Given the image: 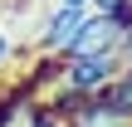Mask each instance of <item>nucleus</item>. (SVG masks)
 I'll list each match as a JSON object with an SVG mask.
<instances>
[{"mask_svg": "<svg viewBox=\"0 0 132 127\" xmlns=\"http://www.w3.org/2000/svg\"><path fill=\"white\" fill-rule=\"evenodd\" d=\"M83 20H88V10H83V5H64V0H54V5L44 10L39 29H34V49H39V54H49V59H64V54L73 49V39H78Z\"/></svg>", "mask_w": 132, "mask_h": 127, "instance_id": "f257e3e1", "label": "nucleus"}, {"mask_svg": "<svg viewBox=\"0 0 132 127\" xmlns=\"http://www.w3.org/2000/svg\"><path fill=\"white\" fill-rule=\"evenodd\" d=\"M132 24L122 20H113V15H98V10H88V20H83V29H78V39H73V49L69 54H118L122 49V39H127ZM64 54V59H69Z\"/></svg>", "mask_w": 132, "mask_h": 127, "instance_id": "f03ea898", "label": "nucleus"}, {"mask_svg": "<svg viewBox=\"0 0 132 127\" xmlns=\"http://www.w3.org/2000/svg\"><path fill=\"white\" fill-rule=\"evenodd\" d=\"M98 98H103L108 108H118L122 117H132V64L113 78V83H108V88H103V93H98Z\"/></svg>", "mask_w": 132, "mask_h": 127, "instance_id": "7ed1b4c3", "label": "nucleus"}, {"mask_svg": "<svg viewBox=\"0 0 132 127\" xmlns=\"http://www.w3.org/2000/svg\"><path fill=\"white\" fill-rule=\"evenodd\" d=\"M24 127H69V117H64L59 108H49V103H39V108H34V117H29Z\"/></svg>", "mask_w": 132, "mask_h": 127, "instance_id": "20e7f679", "label": "nucleus"}, {"mask_svg": "<svg viewBox=\"0 0 132 127\" xmlns=\"http://www.w3.org/2000/svg\"><path fill=\"white\" fill-rule=\"evenodd\" d=\"M10 59H15V39H10V29H0V73L10 69Z\"/></svg>", "mask_w": 132, "mask_h": 127, "instance_id": "39448f33", "label": "nucleus"}, {"mask_svg": "<svg viewBox=\"0 0 132 127\" xmlns=\"http://www.w3.org/2000/svg\"><path fill=\"white\" fill-rule=\"evenodd\" d=\"M29 5H54V0H29Z\"/></svg>", "mask_w": 132, "mask_h": 127, "instance_id": "423d86ee", "label": "nucleus"}]
</instances>
